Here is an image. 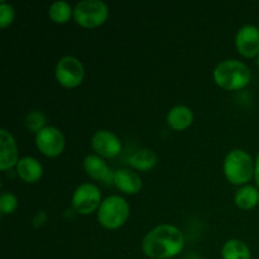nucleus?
I'll return each mask as SVG.
<instances>
[{
	"mask_svg": "<svg viewBox=\"0 0 259 259\" xmlns=\"http://www.w3.org/2000/svg\"><path fill=\"white\" fill-rule=\"evenodd\" d=\"M185 245L184 234L172 225L163 224L154 228L144 237L142 248L146 255L154 259L176 257Z\"/></svg>",
	"mask_w": 259,
	"mask_h": 259,
	"instance_id": "f257e3e1",
	"label": "nucleus"
},
{
	"mask_svg": "<svg viewBox=\"0 0 259 259\" xmlns=\"http://www.w3.org/2000/svg\"><path fill=\"white\" fill-rule=\"evenodd\" d=\"M250 70L247 65L238 60H227L214 70V80L225 90H240L250 81Z\"/></svg>",
	"mask_w": 259,
	"mask_h": 259,
	"instance_id": "f03ea898",
	"label": "nucleus"
},
{
	"mask_svg": "<svg viewBox=\"0 0 259 259\" xmlns=\"http://www.w3.org/2000/svg\"><path fill=\"white\" fill-rule=\"evenodd\" d=\"M224 174L232 184H247L254 176V164L252 157L242 149L229 152L224 161Z\"/></svg>",
	"mask_w": 259,
	"mask_h": 259,
	"instance_id": "7ed1b4c3",
	"label": "nucleus"
},
{
	"mask_svg": "<svg viewBox=\"0 0 259 259\" xmlns=\"http://www.w3.org/2000/svg\"><path fill=\"white\" fill-rule=\"evenodd\" d=\"M129 217V205L123 197L109 196L99 207V223L106 229H118Z\"/></svg>",
	"mask_w": 259,
	"mask_h": 259,
	"instance_id": "20e7f679",
	"label": "nucleus"
},
{
	"mask_svg": "<svg viewBox=\"0 0 259 259\" xmlns=\"http://www.w3.org/2000/svg\"><path fill=\"white\" fill-rule=\"evenodd\" d=\"M108 7L100 0H82L73 9L76 23L85 28L99 27L108 19Z\"/></svg>",
	"mask_w": 259,
	"mask_h": 259,
	"instance_id": "39448f33",
	"label": "nucleus"
},
{
	"mask_svg": "<svg viewBox=\"0 0 259 259\" xmlns=\"http://www.w3.org/2000/svg\"><path fill=\"white\" fill-rule=\"evenodd\" d=\"M101 205V192L98 186L83 184L76 189L72 195V207L82 215L91 214Z\"/></svg>",
	"mask_w": 259,
	"mask_h": 259,
	"instance_id": "423d86ee",
	"label": "nucleus"
},
{
	"mask_svg": "<svg viewBox=\"0 0 259 259\" xmlns=\"http://www.w3.org/2000/svg\"><path fill=\"white\" fill-rule=\"evenodd\" d=\"M83 66L77 58L66 56L61 58L56 67V77L65 88H76L83 80Z\"/></svg>",
	"mask_w": 259,
	"mask_h": 259,
	"instance_id": "0eeeda50",
	"label": "nucleus"
},
{
	"mask_svg": "<svg viewBox=\"0 0 259 259\" xmlns=\"http://www.w3.org/2000/svg\"><path fill=\"white\" fill-rule=\"evenodd\" d=\"M38 149L45 156L56 157L62 153L65 148V137L60 129L55 126H46L35 136Z\"/></svg>",
	"mask_w": 259,
	"mask_h": 259,
	"instance_id": "6e6552de",
	"label": "nucleus"
},
{
	"mask_svg": "<svg viewBox=\"0 0 259 259\" xmlns=\"http://www.w3.org/2000/svg\"><path fill=\"white\" fill-rule=\"evenodd\" d=\"M237 48L244 57L252 58L259 55V28L255 25H244L237 33Z\"/></svg>",
	"mask_w": 259,
	"mask_h": 259,
	"instance_id": "1a4fd4ad",
	"label": "nucleus"
},
{
	"mask_svg": "<svg viewBox=\"0 0 259 259\" xmlns=\"http://www.w3.org/2000/svg\"><path fill=\"white\" fill-rule=\"evenodd\" d=\"M93 148L105 158H113L121 151V143L118 137L109 131H99L91 139Z\"/></svg>",
	"mask_w": 259,
	"mask_h": 259,
	"instance_id": "9d476101",
	"label": "nucleus"
},
{
	"mask_svg": "<svg viewBox=\"0 0 259 259\" xmlns=\"http://www.w3.org/2000/svg\"><path fill=\"white\" fill-rule=\"evenodd\" d=\"M0 168L2 171L12 168L18 162V148L14 138L7 129L0 131Z\"/></svg>",
	"mask_w": 259,
	"mask_h": 259,
	"instance_id": "9b49d317",
	"label": "nucleus"
},
{
	"mask_svg": "<svg viewBox=\"0 0 259 259\" xmlns=\"http://www.w3.org/2000/svg\"><path fill=\"white\" fill-rule=\"evenodd\" d=\"M113 182L121 192L128 195H134L141 191L142 180L136 172H132L131 169H118L114 172Z\"/></svg>",
	"mask_w": 259,
	"mask_h": 259,
	"instance_id": "f8f14e48",
	"label": "nucleus"
},
{
	"mask_svg": "<svg viewBox=\"0 0 259 259\" xmlns=\"http://www.w3.org/2000/svg\"><path fill=\"white\" fill-rule=\"evenodd\" d=\"M83 167H85L89 176H91L93 179L99 180V181H104L105 184H110L113 181L114 174L109 168L108 164L99 156L90 154V156L86 157L85 161H83Z\"/></svg>",
	"mask_w": 259,
	"mask_h": 259,
	"instance_id": "ddd939ff",
	"label": "nucleus"
},
{
	"mask_svg": "<svg viewBox=\"0 0 259 259\" xmlns=\"http://www.w3.org/2000/svg\"><path fill=\"white\" fill-rule=\"evenodd\" d=\"M17 174L23 181L33 184L42 177V164L33 157H24L17 163Z\"/></svg>",
	"mask_w": 259,
	"mask_h": 259,
	"instance_id": "4468645a",
	"label": "nucleus"
},
{
	"mask_svg": "<svg viewBox=\"0 0 259 259\" xmlns=\"http://www.w3.org/2000/svg\"><path fill=\"white\" fill-rule=\"evenodd\" d=\"M192 120H194V114L191 109L185 105L175 106L167 115V123L175 131H184L191 125Z\"/></svg>",
	"mask_w": 259,
	"mask_h": 259,
	"instance_id": "2eb2a0df",
	"label": "nucleus"
},
{
	"mask_svg": "<svg viewBox=\"0 0 259 259\" xmlns=\"http://www.w3.org/2000/svg\"><path fill=\"white\" fill-rule=\"evenodd\" d=\"M235 204L243 210H250L255 207L259 202V191L252 185H245L235 194Z\"/></svg>",
	"mask_w": 259,
	"mask_h": 259,
	"instance_id": "dca6fc26",
	"label": "nucleus"
},
{
	"mask_svg": "<svg viewBox=\"0 0 259 259\" xmlns=\"http://www.w3.org/2000/svg\"><path fill=\"white\" fill-rule=\"evenodd\" d=\"M129 163L139 171H149L157 164V156L152 149H139L131 157Z\"/></svg>",
	"mask_w": 259,
	"mask_h": 259,
	"instance_id": "f3484780",
	"label": "nucleus"
},
{
	"mask_svg": "<svg viewBox=\"0 0 259 259\" xmlns=\"http://www.w3.org/2000/svg\"><path fill=\"white\" fill-rule=\"evenodd\" d=\"M223 259H250V250L242 240H228L222 250Z\"/></svg>",
	"mask_w": 259,
	"mask_h": 259,
	"instance_id": "a211bd4d",
	"label": "nucleus"
},
{
	"mask_svg": "<svg viewBox=\"0 0 259 259\" xmlns=\"http://www.w3.org/2000/svg\"><path fill=\"white\" fill-rule=\"evenodd\" d=\"M50 18L56 23H66L73 14V9L67 2H55L50 7Z\"/></svg>",
	"mask_w": 259,
	"mask_h": 259,
	"instance_id": "6ab92c4d",
	"label": "nucleus"
},
{
	"mask_svg": "<svg viewBox=\"0 0 259 259\" xmlns=\"http://www.w3.org/2000/svg\"><path fill=\"white\" fill-rule=\"evenodd\" d=\"M46 124V116L40 111H30L25 119V125L30 132H37L39 133Z\"/></svg>",
	"mask_w": 259,
	"mask_h": 259,
	"instance_id": "aec40b11",
	"label": "nucleus"
},
{
	"mask_svg": "<svg viewBox=\"0 0 259 259\" xmlns=\"http://www.w3.org/2000/svg\"><path fill=\"white\" fill-rule=\"evenodd\" d=\"M18 206V200L15 195L12 192H4L0 197V210H2V215L12 214Z\"/></svg>",
	"mask_w": 259,
	"mask_h": 259,
	"instance_id": "412c9836",
	"label": "nucleus"
},
{
	"mask_svg": "<svg viewBox=\"0 0 259 259\" xmlns=\"http://www.w3.org/2000/svg\"><path fill=\"white\" fill-rule=\"evenodd\" d=\"M14 9L7 2L0 3V27L5 28L9 24H12L14 20Z\"/></svg>",
	"mask_w": 259,
	"mask_h": 259,
	"instance_id": "4be33fe9",
	"label": "nucleus"
},
{
	"mask_svg": "<svg viewBox=\"0 0 259 259\" xmlns=\"http://www.w3.org/2000/svg\"><path fill=\"white\" fill-rule=\"evenodd\" d=\"M254 179H255V182H257V185L259 186V153L254 163Z\"/></svg>",
	"mask_w": 259,
	"mask_h": 259,
	"instance_id": "5701e85b",
	"label": "nucleus"
},
{
	"mask_svg": "<svg viewBox=\"0 0 259 259\" xmlns=\"http://www.w3.org/2000/svg\"><path fill=\"white\" fill-rule=\"evenodd\" d=\"M257 65L259 66V55L257 56Z\"/></svg>",
	"mask_w": 259,
	"mask_h": 259,
	"instance_id": "b1692460",
	"label": "nucleus"
},
{
	"mask_svg": "<svg viewBox=\"0 0 259 259\" xmlns=\"http://www.w3.org/2000/svg\"><path fill=\"white\" fill-rule=\"evenodd\" d=\"M191 259H199V258H191Z\"/></svg>",
	"mask_w": 259,
	"mask_h": 259,
	"instance_id": "393cba45",
	"label": "nucleus"
}]
</instances>
